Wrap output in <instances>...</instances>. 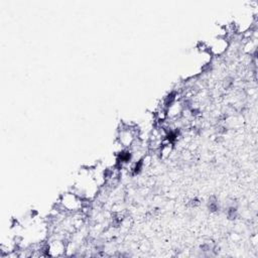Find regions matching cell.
I'll use <instances>...</instances> for the list:
<instances>
[{"label": "cell", "instance_id": "cell-1", "mask_svg": "<svg viewBox=\"0 0 258 258\" xmlns=\"http://www.w3.org/2000/svg\"><path fill=\"white\" fill-rule=\"evenodd\" d=\"M72 190L77 192L86 202H93L97 199L100 191V186L94 179L90 167L83 168L79 171Z\"/></svg>", "mask_w": 258, "mask_h": 258}, {"label": "cell", "instance_id": "cell-2", "mask_svg": "<svg viewBox=\"0 0 258 258\" xmlns=\"http://www.w3.org/2000/svg\"><path fill=\"white\" fill-rule=\"evenodd\" d=\"M87 203L77 192L71 189L59 196L56 208L68 214H76L82 212Z\"/></svg>", "mask_w": 258, "mask_h": 258}, {"label": "cell", "instance_id": "cell-3", "mask_svg": "<svg viewBox=\"0 0 258 258\" xmlns=\"http://www.w3.org/2000/svg\"><path fill=\"white\" fill-rule=\"evenodd\" d=\"M68 241L58 237H50L45 243V254L50 257L67 256Z\"/></svg>", "mask_w": 258, "mask_h": 258}, {"label": "cell", "instance_id": "cell-4", "mask_svg": "<svg viewBox=\"0 0 258 258\" xmlns=\"http://www.w3.org/2000/svg\"><path fill=\"white\" fill-rule=\"evenodd\" d=\"M208 51L212 56H222L230 48V40L227 37L217 36L211 37L209 42H206Z\"/></svg>", "mask_w": 258, "mask_h": 258}, {"label": "cell", "instance_id": "cell-5", "mask_svg": "<svg viewBox=\"0 0 258 258\" xmlns=\"http://www.w3.org/2000/svg\"><path fill=\"white\" fill-rule=\"evenodd\" d=\"M174 151V142L169 140L167 137L162 141L160 147L157 150V155L160 159H169Z\"/></svg>", "mask_w": 258, "mask_h": 258}]
</instances>
